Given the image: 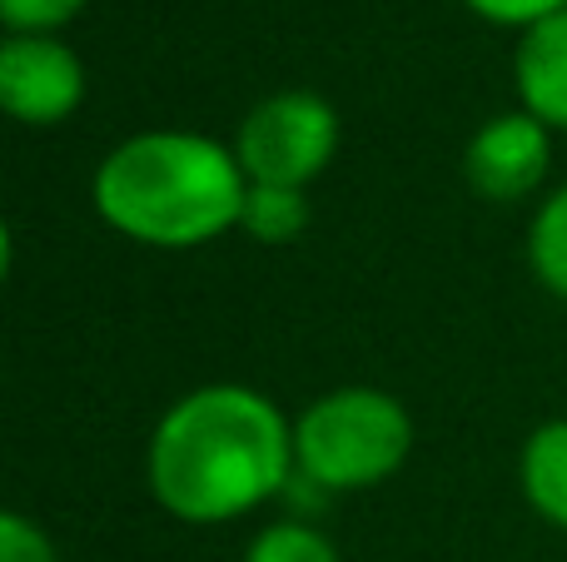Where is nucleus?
Segmentation results:
<instances>
[{
    "mask_svg": "<svg viewBox=\"0 0 567 562\" xmlns=\"http://www.w3.org/2000/svg\"><path fill=\"white\" fill-rule=\"evenodd\" d=\"M293 478V418L249 384H199L159 414L145 448L150 498L189 528L259 513Z\"/></svg>",
    "mask_w": 567,
    "mask_h": 562,
    "instance_id": "obj_1",
    "label": "nucleus"
},
{
    "mask_svg": "<svg viewBox=\"0 0 567 562\" xmlns=\"http://www.w3.org/2000/svg\"><path fill=\"white\" fill-rule=\"evenodd\" d=\"M95 215L140 249H205L239 229L249 179L235 149L199 129H145L95 165Z\"/></svg>",
    "mask_w": 567,
    "mask_h": 562,
    "instance_id": "obj_2",
    "label": "nucleus"
},
{
    "mask_svg": "<svg viewBox=\"0 0 567 562\" xmlns=\"http://www.w3.org/2000/svg\"><path fill=\"white\" fill-rule=\"evenodd\" d=\"M413 454V418L389 388L343 384L293 418V473L319 493H369Z\"/></svg>",
    "mask_w": 567,
    "mask_h": 562,
    "instance_id": "obj_3",
    "label": "nucleus"
},
{
    "mask_svg": "<svg viewBox=\"0 0 567 562\" xmlns=\"http://www.w3.org/2000/svg\"><path fill=\"white\" fill-rule=\"evenodd\" d=\"M339 110L313 90H275L259 105L245 110L235 125L239 169L249 185H279V189H309L339 155Z\"/></svg>",
    "mask_w": 567,
    "mask_h": 562,
    "instance_id": "obj_4",
    "label": "nucleus"
},
{
    "mask_svg": "<svg viewBox=\"0 0 567 562\" xmlns=\"http://www.w3.org/2000/svg\"><path fill=\"white\" fill-rule=\"evenodd\" d=\"M0 105L16 125H65L85 105V60L60 35H6L0 45Z\"/></svg>",
    "mask_w": 567,
    "mask_h": 562,
    "instance_id": "obj_5",
    "label": "nucleus"
},
{
    "mask_svg": "<svg viewBox=\"0 0 567 562\" xmlns=\"http://www.w3.org/2000/svg\"><path fill=\"white\" fill-rule=\"evenodd\" d=\"M553 129L528 110H503L483 119L463 145V179L488 205H523L548 185Z\"/></svg>",
    "mask_w": 567,
    "mask_h": 562,
    "instance_id": "obj_6",
    "label": "nucleus"
},
{
    "mask_svg": "<svg viewBox=\"0 0 567 562\" xmlns=\"http://www.w3.org/2000/svg\"><path fill=\"white\" fill-rule=\"evenodd\" d=\"M513 90H518V110L543 119L553 135H567V10L518 35Z\"/></svg>",
    "mask_w": 567,
    "mask_h": 562,
    "instance_id": "obj_7",
    "label": "nucleus"
},
{
    "mask_svg": "<svg viewBox=\"0 0 567 562\" xmlns=\"http://www.w3.org/2000/svg\"><path fill=\"white\" fill-rule=\"evenodd\" d=\"M518 488L543 523L567 533V418H548L523 438Z\"/></svg>",
    "mask_w": 567,
    "mask_h": 562,
    "instance_id": "obj_8",
    "label": "nucleus"
},
{
    "mask_svg": "<svg viewBox=\"0 0 567 562\" xmlns=\"http://www.w3.org/2000/svg\"><path fill=\"white\" fill-rule=\"evenodd\" d=\"M528 269L553 299L567 304V179L538 199L528 219Z\"/></svg>",
    "mask_w": 567,
    "mask_h": 562,
    "instance_id": "obj_9",
    "label": "nucleus"
},
{
    "mask_svg": "<svg viewBox=\"0 0 567 562\" xmlns=\"http://www.w3.org/2000/svg\"><path fill=\"white\" fill-rule=\"evenodd\" d=\"M313 209H309V189H279V185H249L245 199V229L255 244H293L309 229Z\"/></svg>",
    "mask_w": 567,
    "mask_h": 562,
    "instance_id": "obj_10",
    "label": "nucleus"
},
{
    "mask_svg": "<svg viewBox=\"0 0 567 562\" xmlns=\"http://www.w3.org/2000/svg\"><path fill=\"white\" fill-rule=\"evenodd\" d=\"M245 562H343V558H339V548H333L313 523L279 518V523H265L255 533Z\"/></svg>",
    "mask_w": 567,
    "mask_h": 562,
    "instance_id": "obj_11",
    "label": "nucleus"
},
{
    "mask_svg": "<svg viewBox=\"0 0 567 562\" xmlns=\"http://www.w3.org/2000/svg\"><path fill=\"white\" fill-rule=\"evenodd\" d=\"M90 0H0L6 35H60L70 20L85 15Z\"/></svg>",
    "mask_w": 567,
    "mask_h": 562,
    "instance_id": "obj_12",
    "label": "nucleus"
},
{
    "mask_svg": "<svg viewBox=\"0 0 567 562\" xmlns=\"http://www.w3.org/2000/svg\"><path fill=\"white\" fill-rule=\"evenodd\" d=\"M463 6H468L478 20H488V25L518 30V35H523V30H533L538 20L567 10V0H463Z\"/></svg>",
    "mask_w": 567,
    "mask_h": 562,
    "instance_id": "obj_13",
    "label": "nucleus"
},
{
    "mask_svg": "<svg viewBox=\"0 0 567 562\" xmlns=\"http://www.w3.org/2000/svg\"><path fill=\"white\" fill-rule=\"evenodd\" d=\"M0 562H60V553L25 513H0Z\"/></svg>",
    "mask_w": 567,
    "mask_h": 562,
    "instance_id": "obj_14",
    "label": "nucleus"
}]
</instances>
